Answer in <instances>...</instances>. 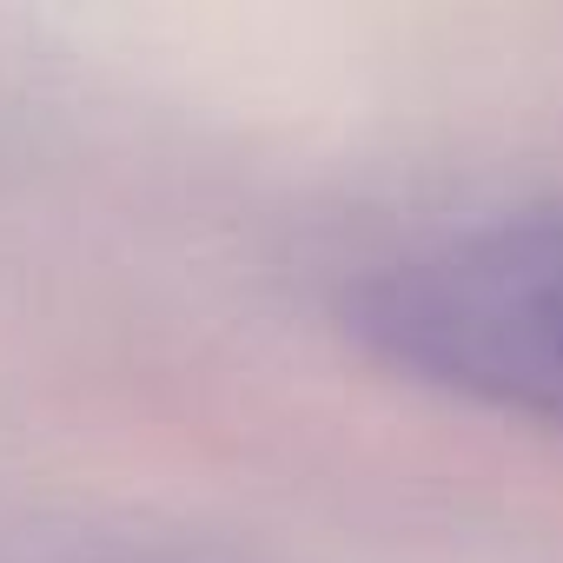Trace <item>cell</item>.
Wrapping results in <instances>:
<instances>
[{
    "label": "cell",
    "mask_w": 563,
    "mask_h": 563,
    "mask_svg": "<svg viewBox=\"0 0 563 563\" xmlns=\"http://www.w3.org/2000/svg\"><path fill=\"white\" fill-rule=\"evenodd\" d=\"M339 319L391 372L563 438V192L385 252Z\"/></svg>",
    "instance_id": "6da1fadb"
}]
</instances>
